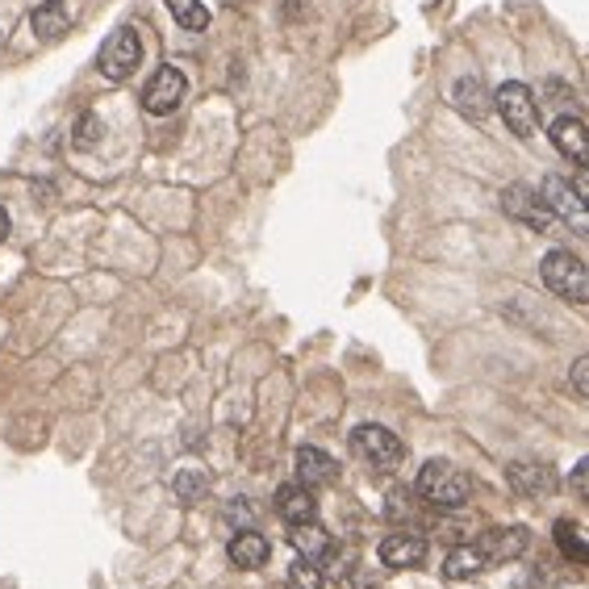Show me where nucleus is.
Returning <instances> with one entry per match:
<instances>
[{"instance_id": "nucleus-20", "label": "nucleus", "mask_w": 589, "mask_h": 589, "mask_svg": "<svg viewBox=\"0 0 589 589\" xmlns=\"http://www.w3.org/2000/svg\"><path fill=\"white\" fill-rule=\"evenodd\" d=\"M285 589H326V577H322V564L314 560H293L289 573H285Z\"/></svg>"}, {"instance_id": "nucleus-30", "label": "nucleus", "mask_w": 589, "mask_h": 589, "mask_svg": "<svg viewBox=\"0 0 589 589\" xmlns=\"http://www.w3.org/2000/svg\"><path fill=\"white\" fill-rule=\"evenodd\" d=\"M5 234H9V214L0 209V243H5Z\"/></svg>"}, {"instance_id": "nucleus-3", "label": "nucleus", "mask_w": 589, "mask_h": 589, "mask_svg": "<svg viewBox=\"0 0 589 589\" xmlns=\"http://www.w3.org/2000/svg\"><path fill=\"white\" fill-rule=\"evenodd\" d=\"M351 447H356V456L364 464H372L376 473H393V468L406 460V443L389 427H376V422H364V427L351 431Z\"/></svg>"}, {"instance_id": "nucleus-5", "label": "nucleus", "mask_w": 589, "mask_h": 589, "mask_svg": "<svg viewBox=\"0 0 589 589\" xmlns=\"http://www.w3.org/2000/svg\"><path fill=\"white\" fill-rule=\"evenodd\" d=\"M138 63H143V42H138V30H130V26L113 30L97 51V72L105 80H126Z\"/></svg>"}, {"instance_id": "nucleus-4", "label": "nucleus", "mask_w": 589, "mask_h": 589, "mask_svg": "<svg viewBox=\"0 0 589 589\" xmlns=\"http://www.w3.org/2000/svg\"><path fill=\"white\" fill-rule=\"evenodd\" d=\"M539 193H544L548 209L556 214V222H560L564 230H573V234H581V239H589V201L577 193V184H573V180L548 176Z\"/></svg>"}, {"instance_id": "nucleus-12", "label": "nucleus", "mask_w": 589, "mask_h": 589, "mask_svg": "<svg viewBox=\"0 0 589 589\" xmlns=\"http://www.w3.org/2000/svg\"><path fill=\"white\" fill-rule=\"evenodd\" d=\"M381 560L389 569H414V564L427 560V539L410 531H393L381 539Z\"/></svg>"}, {"instance_id": "nucleus-1", "label": "nucleus", "mask_w": 589, "mask_h": 589, "mask_svg": "<svg viewBox=\"0 0 589 589\" xmlns=\"http://www.w3.org/2000/svg\"><path fill=\"white\" fill-rule=\"evenodd\" d=\"M414 489H418L422 502H431L439 510H456V506H464L468 498H473V481H468V473L456 468L452 460H427L418 481H414Z\"/></svg>"}, {"instance_id": "nucleus-23", "label": "nucleus", "mask_w": 589, "mask_h": 589, "mask_svg": "<svg viewBox=\"0 0 589 589\" xmlns=\"http://www.w3.org/2000/svg\"><path fill=\"white\" fill-rule=\"evenodd\" d=\"M101 134H105V122L97 113H84L80 122H76V134H72V143L76 147H97L101 143Z\"/></svg>"}, {"instance_id": "nucleus-26", "label": "nucleus", "mask_w": 589, "mask_h": 589, "mask_svg": "<svg viewBox=\"0 0 589 589\" xmlns=\"http://www.w3.org/2000/svg\"><path fill=\"white\" fill-rule=\"evenodd\" d=\"M569 489L577 493V502H585L589 506V460H581L573 473H569Z\"/></svg>"}, {"instance_id": "nucleus-32", "label": "nucleus", "mask_w": 589, "mask_h": 589, "mask_svg": "<svg viewBox=\"0 0 589 589\" xmlns=\"http://www.w3.org/2000/svg\"><path fill=\"white\" fill-rule=\"evenodd\" d=\"M55 5H59V0H55Z\"/></svg>"}, {"instance_id": "nucleus-2", "label": "nucleus", "mask_w": 589, "mask_h": 589, "mask_svg": "<svg viewBox=\"0 0 589 589\" xmlns=\"http://www.w3.org/2000/svg\"><path fill=\"white\" fill-rule=\"evenodd\" d=\"M539 276H544L548 293H556L560 301H573V305H589V264H581V259L573 251H548L544 264H539Z\"/></svg>"}, {"instance_id": "nucleus-21", "label": "nucleus", "mask_w": 589, "mask_h": 589, "mask_svg": "<svg viewBox=\"0 0 589 589\" xmlns=\"http://www.w3.org/2000/svg\"><path fill=\"white\" fill-rule=\"evenodd\" d=\"M168 13L180 21V30L201 34L209 26V9L201 5V0H168Z\"/></svg>"}, {"instance_id": "nucleus-28", "label": "nucleus", "mask_w": 589, "mask_h": 589, "mask_svg": "<svg viewBox=\"0 0 589 589\" xmlns=\"http://www.w3.org/2000/svg\"><path fill=\"white\" fill-rule=\"evenodd\" d=\"M573 389H577L581 397H589V356H581V360L573 364Z\"/></svg>"}, {"instance_id": "nucleus-17", "label": "nucleus", "mask_w": 589, "mask_h": 589, "mask_svg": "<svg viewBox=\"0 0 589 589\" xmlns=\"http://www.w3.org/2000/svg\"><path fill=\"white\" fill-rule=\"evenodd\" d=\"M485 569H489V556H485L481 544H460L456 552H447V560H443V577L447 581H473Z\"/></svg>"}, {"instance_id": "nucleus-10", "label": "nucleus", "mask_w": 589, "mask_h": 589, "mask_svg": "<svg viewBox=\"0 0 589 589\" xmlns=\"http://www.w3.org/2000/svg\"><path fill=\"white\" fill-rule=\"evenodd\" d=\"M548 138H552V147H556L564 159L589 163V126L581 122L577 113H556L552 126H548Z\"/></svg>"}, {"instance_id": "nucleus-22", "label": "nucleus", "mask_w": 589, "mask_h": 589, "mask_svg": "<svg viewBox=\"0 0 589 589\" xmlns=\"http://www.w3.org/2000/svg\"><path fill=\"white\" fill-rule=\"evenodd\" d=\"M172 489H176V498H180V502H201L205 493H209V477L197 473V468H184V473H176Z\"/></svg>"}, {"instance_id": "nucleus-16", "label": "nucleus", "mask_w": 589, "mask_h": 589, "mask_svg": "<svg viewBox=\"0 0 589 589\" xmlns=\"http://www.w3.org/2000/svg\"><path fill=\"white\" fill-rule=\"evenodd\" d=\"M289 539H293L297 556L314 560V564H322V560H331V556H335V539H331V531H322L318 523H297V527H289Z\"/></svg>"}, {"instance_id": "nucleus-11", "label": "nucleus", "mask_w": 589, "mask_h": 589, "mask_svg": "<svg viewBox=\"0 0 589 589\" xmlns=\"http://www.w3.org/2000/svg\"><path fill=\"white\" fill-rule=\"evenodd\" d=\"M477 544L485 548L489 564H510V560H518V556H527V548H531V531H527V527H498V531L481 535Z\"/></svg>"}, {"instance_id": "nucleus-8", "label": "nucleus", "mask_w": 589, "mask_h": 589, "mask_svg": "<svg viewBox=\"0 0 589 589\" xmlns=\"http://www.w3.org/2000/svg\"><path fill=\"white\" fill-rule=\"evenodd\" d=\"M184 92H188V80H184L180 67H159L147 84V92H143V109L155 113V117H168L172 109H180Z\"/></svg>"}, {"instance_id": "nucleus-18", "label": "nucleus", "mask_w": 589, "mask_h": 589, "mask_svg": "<svg viewBox=\"0 0 589 589\" xmlns=\"http://www.w3.org/2000/svg\"><path fill=\"white\" fill-rule=\"evenodd\" d=\"M452 105L468 117V122H481V117L489 113V92L477 76H464V80L452 84Z\"/></svg>"}, {"instance_id": "nucleus-6", "label": "nucleus", "mask_w": 589, "mask_h": 589, "mask_svg": "<svg viewBox=\"0 0 589 589\" xmlns=\"http://www.w3.org/2000/svg\"><path fill=\"white\" fill-rule=\"evenodd\" d=\"M493 105H498L502 122H506L518 138H531V134L539 130V105H535V97H531L527 84L506 80L498 92H493Z\"/></svg>"}, {"instance_id": "nucleus-14", "label": "nucleus", "mask_w": 589, "mask_h": 589, "mask_svg": "<svg viewBox=\"0 0 589 589\" xmlns=\"http://www.w3.org/2000/svg\"><path fill=\"white\" fill-rule=\"evenodd\" d=\"M276 510H280V518H285L289 527H297V523H314L318 502H314L310 485L289 481V485H280V489H276Z\"/></svg>"}, {"instance_id": "nucleus-9", "label": "nucleus", "mask_w": 589, "mask_h": 589, "mask_svg": "<svg viewBox=\"0 0 589 589\" xmlns=\"http://www.w3.org/2000/svg\"><path fill=\"white\" fill-rule=\"evenodd\" d=\"M510 485L523 493V498H552V493L560 489V477L552 464H539V460H514L506 468Z\"/></svg>"}, {"instance_id": "nucleus-29", "label": "nucleus", "mask_w": 589, "mask_h": 589, "mask_svg": "<svg viewBox=\"0 0 589 589\" xmlns=\"http://www.w3.org/2000/svg\"><path fill=\"white\" fill-rule=\"evenodd\" d=\"M573 184H577V193H581V197H585V201H589V172H581V176H577V180H573Z\"/></svg>"}, {"instance_id": "nucleus-25", "label": "nucleus", "mask_w": 589, "mask_h": 589, "mask_svg": "<svg viewBox=\"0 0 589 589\" xmlns=\"http://www.w3.org/2000/svg\"><path fill=\"white\" fill-rule=\"evenodd\" d=\"M226 518H230V523L239 527V531H243V527H251V523H255V502L234 498V502H230V510H226Z\"/></svg>"}, {"instance_id": "nucleus-31", "label": "nucleus", "mask_w": 589, "mask_h": 589, "mask_svg": "<svg viewBox=\"0 0 589 589\" xmlns=\"http://www.w3.org/2000/svg\"><path fill=\"white\" fill-rule=\"evenodd\" d=\"M0 38H5V34H0Z\"/></svg>"}, {"instance_id": "nucleus-27", "label": "nucleus", "mask_w": 589, "mask_h": 589, "mask_svg": "<svg viewBox=\"0 0 589 589\" xmlns=\"http://www.w3.org/2000/svg\"><path fill=\"white\" fill-rule=\"evenodd\" d=\"M544 88H548V97H552V109H556V105H560V109H569V113L577 109V97L569 92V84H560V80H548Z\"/></svg>"}, {"instance_id": "nucleus-13", "label": "nucleus", "mask_w": 589, "mask_h": 589, "mask_svg": "<svg viewBox=\"0 0 589 589\" xmlns=\"http://www.w3.org/2000/svg\"><path fill=\"white\" fill-rule=\"evenodd\" d=\"M297 481L301 485H335L339 481V464L331 452H322V447H297Z\"/></svg>"}, {"instance_id": "nucleus-7", "label": "nucleus", "mask_w": 589, "mask_h": 589, "mask_svg": "<svg viewBox=\"0 0 589 589\" xmlns=\"http://www.w3.org/2000/svg\"><path fill=\"white\" fill-rule=\"evenodd\" d=\"M502 209L514 222L531 226L535 234H556V226H560L556 214L548 209V201H544V193H535V188H527V184H510L502 193Z\"/></svg>"}, {"instance_id": "nucleus-15", "label": "nucleus", "mask_w": 589, "mask_h": 589, "mask_svg": "<svg viewBox=\"0 0 589 589\" xmlns=\"http://www.w3.org/2000/svg\"><path fill=\"white\" fill-rule=\"evenodd\" d=\"M268 539L259 535L255 527H243V531H234L230 539V564L234 569H264L268 564Z\"/></svg>"}, {"instance_id": "nucleus-24", "label": "nucleus", "mask_w": 589, "mask_h": 589, "mask_svg": "<svg viewBox=\"0 0 589 589\" xmlns=\"http://www.w3.org/2000/svg\"><path fill=\"white\" fill-rule=\"evenodd\" d=\"M556 535H560V548H564V552H569L573 560L589 564V544H581V539L573 535V527H569V523H560V527H556Z\"/></svg>"}, {"instance_id": "nucleus-19", "label": "nucleus", "mask_w": 589, "mask_h": 589, "mask_svg": "<svg viewBox=\"0 0 589 589\" xmlns=\"http://www.w3.org/2000/svg\"><path fill=\"white\" fill-rule=\"evenodd\" d=\"M30 26H34V34L42 38V42H59L67 30H72V17H67L55 0H46V5H38L34 13H30Z\"/></svg>"}]
</instances>
